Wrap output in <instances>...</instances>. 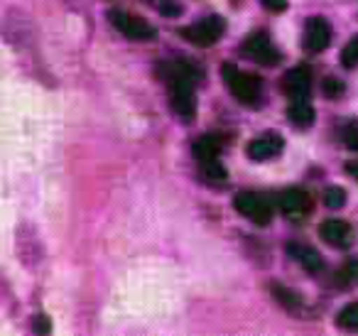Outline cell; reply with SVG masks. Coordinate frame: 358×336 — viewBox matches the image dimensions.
<instances>
[{"mask_svg":"<svg viewBox=\"0 0 358 336\" xmlns=\"http://www.w3.org/2000/svg\"><path fill=\"white\" fill-rule=\"evenodd\" d=\"M159 74L167 81L169 101L177 115L189 120L196 111L194 104V69L185 62H162Z\"/></svg>","mask_w":358,"mask_h":336,"instance_id":"6da1fadb","label":"cell"},{"mask_svg":"<svg viewBox=\"0 0 358 336\" xmlns=\"http://www.w3.org/2000/svg\"><path fill=\"white\" fill-rule=\"evenodd\" d=\"M224 79L229 84V91L245 106H255L260 101V94H263V81L260 76L248 74V71L236 69V64L226 62L224 64Z\"/></svg>","mask_w":358,"mask_h":336,"instance_id":"7a4b0ae2","label":"cell"},{"mask_svg":"<svg viewBox=\"0 0 358 336\" xmlns=\"http://www.w3.org/2000/svg\"><path fill=\"white\" fill-rule=\"evenodd\" d=\"M234 209L253 223H258V226H268L273 221V206L258 192H238L234 197Z\"/></svg>","mask_w":358,"mask_h":336,"instance_id":"3957f363","label":"cell"},{"mask_svg":"<svg viewBox=\"0 0 358 336\" xmlns=\"http://www.w3.org/2000/svg\"><path fill=\"white\" fill-rule=\"evenodd\" d=\"M224 32H226L224 18L209 15V18H204V20L194 22V25L185 27V30H182V37H187V40L196 47H211L224 37Z\"/></svg>","mask_w":358,"mask_h":336,"instance_id":"277c9868","label":"cell"},{"mask_svg":"<svg viewBox=\"0 0 358 336\" xmlns=\"http://www.w3.org/2000/svg\"><path fill=\"white\" fill-rule=\"evenodd\" d=\"M108 20L115 30L123 32L130 40H155V37H157V30H155L148 20L128 15V13H123V10H108Z\"/></svg>","mask_w":358,"mask_h":336,"instance_id":"5b68a950","label":"cell"},{"mask_svg":"<svg viewBox=\"0 0 358 336\" xmlns=\"http://www.w3.org/2000/svg\"><path fill=\"white\" fill-rule=\"evenodd\" d=\"M241 52H243L248 59L258 62V64H265V66H273L280 62V52L275 50V45L270 42L268 32H253L243 40L241 45Z\"/></svg>","mask_w":358,"mask_h":336,"instance_id":"8992f818","label":"cell"},{"mask_svg":"<svg viewBox=\"0 0 358 336\" xmlns=\"http://www.w3.org/2000/svg\"><path fill=\"white\" fill-rule=\"evenodd\" d=\"M278 204L280 211L287 218H292V221H299V218L309 216V211H312V197L304 189H285L278 197Z\"/></svg>","mask_w":358,"mask_h":336,"instance_id":"52a82bcc","label":"cell"},{"mask_svg":"<svg viewBox=\"0 0 358 336\" xmlns=\"http://www.w3.org/2000/svg\"><path fill=\"white\" fill-rule=\"evenodd\" d=\"M329 40H331V30H329V22L324 18H309L307 25H304V50L312 52V55H319L329 47Z\"/></svg>","mask_w":358,"mask_h":336,"instance_id":"ba28073f","label":"cell"},{"mask_svg":"<svg viewBox=\"0 0 358 336\" xmlns=\"http://www.w3.org/2000/svg\"><path fill=\"white\" fill-rule=\"evenodd\" d=\"M285 148V140L280 133H263L258 135V138H253L248 143V148H245V153H248L250 160H255V162H263V160H270L275 158V155H280Z\"/></svg>","mask_w":358,"mask_h":336,"instance_id":"9c48e42d","label":"cell"},{"mask_svg":"<svg viewBox=\"0 0 358 336\" xmlns=\"http://www.w3.org/2000/svg\"><path fill=\"white\" fill-rule=\"evenodd\" d=\"M282 91L289 96V101H304L312 91V74L307 66H294L282 76Z\"/></svg>","mask_w":358,"mask_h":336,"instance_id":"30bf717a","label":"cell"},{"mask_svg":"<svg viewBox=\"0 0 358 336\" xmlns=\"http://www.w3.org/2000/svg\"><path fill=\"white\" fill-rule=\"evenodd\" d=\"M319 236L334 248H348L353 243V228L343 218H327L319 226Z\"/></svg>","mask_w":358,"mask_h":336,"instance_id":"8fae6325","label":"cell"},{"mask_svg":"<svg viewBox=\"0 0 358 336\" xmlns=\"http://www.w3.org/2000/svg\"><path fill=\"white\" fill-rule=\"evenodd\" d=\"M289 258L299 262L307 272H319L324 267V260L319 255V251H314L312 246H302V243H287Z\"/></svg>","mask_w":358,"mask_h":336,"instance_id":"7c38bea8","label":"cell"},{"mask_svg":"<svg viewBox=\"0 0 358 336\" xmlns=\"http://www.w3.org/2000/svg\"><path fill=\"white\" fill-rule=\"evenodd\" d=\"M192 153L199 162H211V160H219L221 155V140L216 135H201L192 145Z\"/></svg>","mask_w":358,"mask_h":336,"instance_id":"4fadbf2b","label":"cell"},{"mask_svg":"<svg viewBox=\"0 0 358 336\" xmlns=\"http://www.w3.org/2000/svg\"><path fill=\"white\" fill-rule=\"evenodd\" d=\"M287 118L292 120L294 125H299V128H307V125L314 123L317 113H314V108L307 104V99H304V101H292V104L287 106Z\"/></svg>","mask_w":358,"mask_h":336,"instance_id":"5bb4252c","label":"cell"},{"mask_svg":"<svg viewBox=\"0 0 358 336\" xmlns=\"http://www.w3.org/2000/svg\"><path fill=\"white\" fill-rule=\"evenodd\" d=\"M336 321L343 329H358V302H351V304L343 307V309L338 312Z\"/></svg>","mask_w":358,"mask_h":336,"instance_id":"9a60e30c","label":"cell"},{"mask_svg":"<svg viewBox=\"0 0 358 336\" xmlns=\"http://www.w3.org/2000/svg\"><path fill=\"white\" fill-rule=\"evenodd\" d=\"M341 140H343V145H346L348 150H356V153H358V120L356 118H351V120H346V123H343Z\"/></svg>","mask_w":358,"mask_h":336,"instance_id":"2e32d148","label":"cell"},{"mask_svg":"<svg viewBox=\"0 0 358 336\" xmlns=\"http://www.w3.org/2000/svg\"><path fill=\"white\" fill-rule=\"evenodd\" d=\"M322 202H324V206H329V209H341L343 204H346V192H343L341 187H329V189H324Z\"/></svg>","mask_w":358,"mask_h":336,"instance_id":"e0dca14e","label":"cell"},{"mask_svg":"<svg viewBox=\"0 0 358 336\" xmlns=\"http://www.w3.org/2000/svg\"><path fill=\"white\" fill-rule=\"evenodd\" d=\"M341 64L346 66V69H351V66L358 64V35L351 37V40H348V45L343 47V52H341Z\"/></svg>","mask_w":358,"mask_h":336,"instance_id":"ac0fdd59","label":"cell"},{"mask_svg":"<svg viewBox=\"0 0 358 336\" xmlns=\"http://www.w3.org/2000/svg\"><path fill=\"white\" fill-rule=\"evenodd\" d=\"M273 295L278 297L280 304L289 307V309H294V307H299V297L294 295L292 290H287V287H282V285H273Z\"/></svg>","mask_w":358,"mask_h":336,"instance_id":"d6986e66","label":"cell"},{"mask_svg":"<svg viewBox=\"0 0 358 336\" xmlns=\"http://www.w3.org/2000/svg\"><path fill=\"white\" fill-rule=\"evenodd\" d=\"M201 169H204V177L209 182H224L226 179V169L221 167L219 160H211V162H201Z\"/></svg>","mask_w":358,"mask_h":336,"instance_id":"ffe728a7","label":"cell"},{"mask_svg":"<svg viewBox=\"0 0 358 336\" xmlns=\"http://www.w3.org/2000/svg\"><path fill=\"white\" fill-rule=\"evenodd\" d=\"M322 89H324V94L329 96V99H336V96H341L343 94V84L338 79H324V84H322Z\"/></svg>","mask_w":358,"mask_h":336,"instance_id":"44dd1931","label":"cell"},{"mask_svg":"<svg viewBox=\"0 0 358 336\" xmlns=\"http://www.w3.org/2000/svg\"><path fill=\"white\" fill-rule=\"evenodd\" d=\"M32 329H35L37 334H50L52 324H50V319H47L45 314H37L35 319H32Z\"/></svg>","mask_w":358,"mask_h":336,"instance_id":"7402d4cb","label":"cell"},{"mask_svg":"<svg viewBox=\"0 0 358 336\" xmlns=\"http://www.w3.org/2000/svg\"><path fill=\"white\" fill-rule=\"evenodd\" d=\"M265 6V10L270 13H285L287 10V0H260Z\"/></svg>","mask_w":358,"mask_h":336,"instance_id":"603a6c76","label":"cell"},{"mask_svg":"<svg viewBox=\"0 0 358 336\" xmlns=\"http://www.w3.org/2000/svg\"><path fill=\"white\" fill-rule=\"evenodd\" d=\"M159 10H162L164 15H179V13H182V6H179V3H174V0H164Z\"/></svg>","mask_w":358,"mask_h":336,"instance_id":"cb8c5ba5","label":"cell"},{"mask_svg":"<svg viewBox=\"0 0 358 336\" xmlns=\"http://www.w3.org/2000/svg\"><path fill=\"white\" fill-rule=\"evenodd\" d=\"M346 275H348V280H353L358 285V260H351L346 265Z\"/></svg>","mask_w":358,"mask_h":336,"instance_id":"d4e9b609","label":"cell"},{"mask_svg":"<svg viewBox=\"0 0 358 336\" xmlns=\"http://www.w3.org/2000/svg\"><path fill=\"white\" fill-rule=\"evenodd\" d=\"M346 172L358 182V162H346Z\"/></svg>","mask_w":358,"mask_h":336,"instance_id":"484cf974","label":"cell"}]
</instances>
